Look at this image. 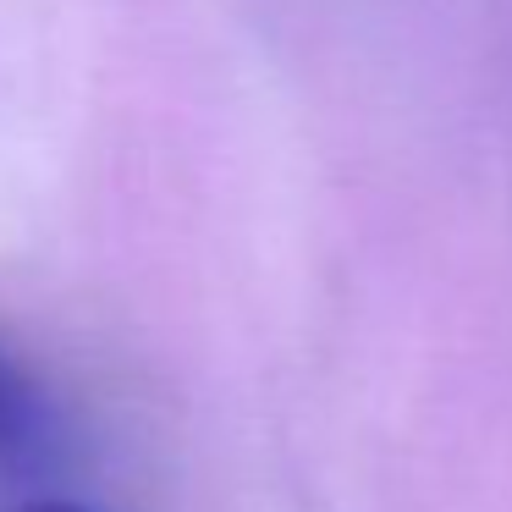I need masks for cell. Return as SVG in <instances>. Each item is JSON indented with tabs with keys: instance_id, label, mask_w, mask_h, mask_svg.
<instances>
[{
	"instance_id": "1",
	"label": "cell",
	"mask_w": 512,
	"mask_h": 512,
	"mask_svg": "<svg viewBox=\"0 0 512 512\" xmlns=\"http://www.w3.org/2000/svg\"><path fill=\"white\" fill-rule=\"evenodd\" d=\"M56 435V408L39 391V380L0 347V463L39 457Z\"/></svg>"
},
{
	"instance_id": "2",
	"label": "cell",
	"mask_w": 512,
	"mask_h": 512,
	"mask_svg": "<svg viewBox=\"0 0 512 512\" xmlns=\"http://www.w3.org/2000/svg\"><path fill=\"white\" fill-rule=\"evenodd\" d=\"M28 512H83V507H67V501H39V507H28Z\"/></svg>"
}]
</instances>
